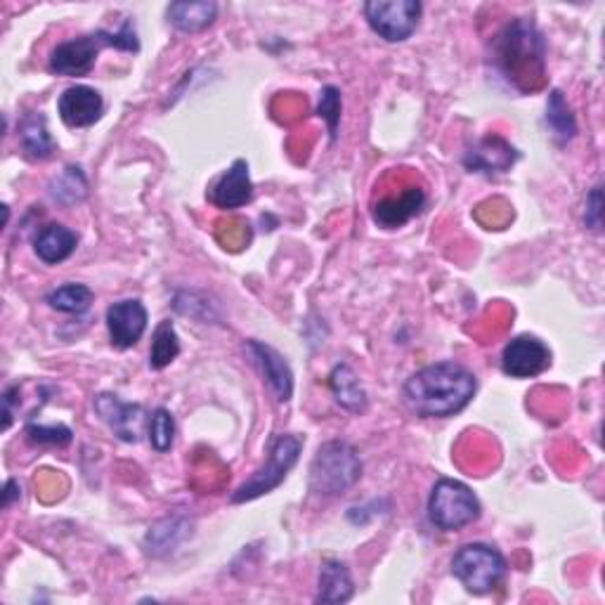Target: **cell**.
<instances>
[{
	"label": "cell",
	"instance_id": "1",
	"mask_svg": "<svg viewBox=\"0 0 605 605\" xmlns=\"http://www.w3.org/2000/svg\"><path fill=\"white\" fill-rule=\"evenodd\" d=\"M478 381L459 362H435L419 369L405 383V403L423 419H449L471 405Z\"/></svg>",
	"mask_w": 605,
	"mask_h": 605
},
{
	"label": "cell",
	"instance_id": "2",
	"mask_svg": "<svg viewBox=\"0 0 605 605\" xmlns=\"http://www.w3.org/2000/svg\"><path fill=\"white\" fill-rule=\"evenodd\" d=\"M492 62L502 76L520 90H532L542 84L546 62V40L538 24L528 17H516L492 40Z\"/></svg>",
	"mask_w": 605,
	"mask_h": 605
},
{
	"label": "cell",
	"instance_id": "3",
	"mask_svg": "<svg viewBox=\"0 0 605 605\" xmlns=\"http://www.w3.org/2000/svg\"><path fill=\"white\" fill-rule=\"evenodd\" d=\"M104 48H116L123 52L140 50V40H137L133 22H123L119 32H95L64 40L50 52L48 69L58 76H88Z\"/></svg>",
	"mask_w": 605,
	"mask_h": 605
},
{
	"label": "cell",
	"instance_id": "4",
	"mask_svg": "<svg viewBox=\"0 0 605 605\" xmlns=\"http://www.w3.org/2000/svg\"><path fill=\"white\" fill-rule=\"evenodd\" d=\"M360 476L362 461L357 452L343 440H332L314 454L310 466V490L320 497H338V494L348 492Z\"/></svg>",
	"mask_w": 605,
	"mask_h": 605
},
{
	"label": "cell",
	"instance_id": "5",
	"mask_svg": "<svg viewBox=\"0 0 605 605\" xmlns=\"http://www.w3.org/2000/svg\"><path fill=\"white\" fill-rule=\"evenodd\" d=\"M478 497L469 485L454 478H440L429 497V520L437 530L457 532L480 518Z\"/></svg>",
	"mask_w": 605,
	"mask_h": 605
},
{
	"label": "cell",
	"instance_id": "6",
	"mask_svg": "<svg viewBox=\"0 0 605 605\" xmlns=\"http://www.w3.org/2000/svg\"><path fill=\"white\" fill-rule=\"evenodd\" d=\"M452 575L476 596L490 594L506 577V558L494 546L466 544L452 558Z\"/></svg>",
	"mask_w": 605,
	"mask_h": 605
},
{
	"label": "cell",
	"instance_id": "7",
	"mask_svg": "<svg viewBox=\"0 0 605 605\" xmlns=\"http://www.w3.org/2000/svg\"><path fill=\"white\" fill-rule=\"evenodd\" d=\"M300 452H302L300 435H292V433L280 435L270 445L266 464L260 466L246 483H242L235 494H232V504L254 502L258 497H263V494H270L274 487H280L286 480L288 471L298 464Z\"/></svg>",
	"mask_w": 605,
	"mask_h": 605
},
{
	"label": "cell",
	"instance_id": "8",
	"mask_svg": "<svg viewBox=\"0 0 605 605\" xmlns=\"http://www.w3.org/2000/svg\"><path fill=\"white\" fill-rule=\"evenodd\" d=\"M362 10L371 32L388 44H403L417 32L423 8L419 0H369Z\"/></svg>",
	"mask_w": 605,
	"mask_h": 605
},
{
	"label": "cell",
	"instance_id": "9",
	"mask_svg": "<svg viewBox=\"0 0 605 605\" xmlns=\"http://www.w3.org/2000/svg\"><path fill=\"white\" fill-rule=\"evenodd\" d=\"M552 367V350L538 336L522 334L506 343L502 353V369L511 379L540 376Z\"/></svg>",
	"mask_w": 605,
	"mask_h": 605
},
{
	"label": "cell",
	"instance_id": "10",
	"mask_svg": "<svg viewBox=\"0 0 605 605\" xmlns=\"http://www.w3.org/2000/svg\"><path fill=\"white\" fill-rule=\"evenodd\" d=\"M92 407L119 440H123V443H131V445L140 443V435L147 423L143 405L123 403V400H119V395H112V393H100V395H95Z\"/></svg>",
	"mask_w": 605,
	"mask_h": 605
},
{
	"label": "cell",
	"instance_id": "11",
	"mask_svg": "<svg viewBox=\"0 0 605 605\" xmlns=\"http://www.w3.org/2000/svg\"><path fill=\"white\" fill-rule=\"evenodd\" d=\"M147 308L143 300L128 298L119 300L107 310V329H109V341L119 350H128L137 346L147 332Z\"/></svg>",
	"mask_w": 605,
	"mask_h": 605
},
{
	"label": "cell",
	"instance_id": "12",
	"mask_svg": "<svg viewBox=\"0 0 605 605\" xmlns=\"http://www.w3.org/2000/svg\"><path fill=\"white\" fill-rule=\"evenodd\" d=\"M58 112L69 128H88L102 119L104 100L95 88L72 86L60 95Z\"/></svg>",
	"mask_w": 605,
	"mask_h": 605
},
{
	"label": "cell",
	"instance_id": "13",
	"mask_svg": "<svg viewBox=\"0 0 605 605\" xmlns=\"http://www.w3.org/2000/svg\"><path fill=\"white\" fill-rule=\"evenodd\" d=\"M209 199L218 209H242V206L249 203L254 199V183L249 175V161L237 159L232 166L218 177L213 183Z\"/></svg>",
	"mask_w": 605,
	"mask_h": 605
},
{
	"label": "cell",
	"instance_id": "14",
	"mask_svg": "<svg viewBox=\"0 0 605 605\" xmlns=\"http://www.w3.org/2000/svg\"><path fill=\"white\" fill-rule=\"evenodd\" d=\"M246 348H249L254 362L258 365L260 374L266 376L270 391L277 397V403H288L294 395V371L288 367V362L284 357L274 350L268 343H260V341H249L246 343Z\"/></svg>",
	"mask_w": 605,
	"mask_h": 605
},
{
	"label": "cell",
	"instance_id": "15",
	"mask_svg": "<svg viewBox=\"0 0 605 605\" xmlns=\"http://www.w3.org/2000/svg\"><path fill=\"white\" fill-rule=\"evenodd\" d=\"M518 159V151L502 137L492 135L480 140L471 151H466L464 166L476 173H506Z\"/></svg>",
	"mask_w": 605,
	"mask_h": 605
},
{
	"label": "cell",
	"instance_id": "16",
	"mask_svg": "<svg viewBox=\"0 0 605 605\" xmlns=\"http://www.w3.org/2000/svg\"><path fill=\"white\" fill-rule=\"evenodd\" d=\"M425 206V195L421 187H407L403 189L397 197H386L383 201H379L374 206V223L386 227V230H395L403 227L405 223H409L411 218L419 215L421 209Z\"/></svg>",
	"mask_w": 605,
	"mask_h": 605
},
{
	"label": "cell",
	"instance_id": "17",
	"mask_svg": "<svg viewBox=\"0 0 605 605\" xmlns=\"http://www.w3.org/2000/svg\"><path fill=\"white\" fill-rule=\"evenodd\" d=\"M169 24L183 34H199L215 22L218 5L213 0H177L166 8Z\"/></svg>",
	"mask_w": 605,
	"mask_h": 605
},
{
	"label": "cell",
	"instance_id": "18",
	"mask_svg": "<svg viewBox=\"0 0 605 605\" xmlns=\"http://www.w3.org/2000/svg\"><path fill=\"white\" fill-rule=\"evenodd\" d=\"M78 235L66 225H46L34 239V251L46 266H60L76 251Z\"/></svg>",
	"mask_w": 605,
	"mask_h": 605
},
{
	"label": "cell",
	"instance_id": "19",
	"mask_svg": "<svg viewBox=\"0 0 605 605\" xmlns=\"http://www.w3.org/2000/svg\"><path fill=\"white\" fill-rule=\"evenodd\" d=\"M329 388L334 393V400L346 409L353 411V415H362L367 409V391L362 388L360 379L353 371V367L348 365H336L332 369V374H329Z\"/></svg>",
	"mask_w": 605,
	"mask_h": 605
},
{
	"label": "cell",
	"instance_id": "20",
	"mask_svg": "<svg viewBox=\"0 0 605 605\" xmlns=\"http://www.w3.org/2000/svg\"><path fill=\"white\" fill-rule=\"evenodd\" d=\"M20 145L32 161H46L54 155V140L48 131V119L40 112L26 114L20 123Z\"/></svg>",
	"mask_w": 605,
	"mask_h": 605
},
{
	"label": "cell",
	"instance_id": "21",
	"mask_svg": "<svg viewBox=\"0 0 605 605\" xmlns=\"http://www.w3.org/2000/svg\"><path fill=\"white\" fill-rule=\"evenodd\" d=\"M355 594L350 570L341 560L326 558L320 570V589L314 601L318 603H348Z\"/></svg>",
	"mask_w": 605,
	"mask_h": 605
},
{
	"label": "cell",
	"instance_id": "22",
	"mask_svg": "<svg viewBox=\"0 0 605 605\" xmlns=\"http://www.w3.org/2000/svg\"><path fill=\"white\" fill-rule=\"evenodd\" d=\"M546 123L548 128H552V135L556 137L558 145H566L570 143L572 137L577 135V121L572 109L566 100V95L560 90H552L546 100Z\"/></svg>",
	"mask_w": 605,
	"mask_h": 605
},
{
	"label": "cell",
	"instance_id": "23",
	"mask_svg": "<svg viewBox=\"0 0 605 605\" xmlns=\"http://www.w3.org/2000/svg\"><path fill=\"white\" fill-rule=\"evenodd\" d=\"M187 528H189V522L183 520V518L161 520L159 526H155L147 532V540H145L147 552L155 554V556H163V554L173 552V548L181 544L192 532Z\"/></svg>",
	"mask_w": 605,
	"mask_h": 605
},
{
	"label": "cell",
	"instance_id": "24",
	"mask_svg": "<svg viewBox=\"0 0 605 605\" xmlns=\"http://www.w3.org/2000/svg\"><path fill=\"white\" fill-rule=\"evenodd\" d=\"M92 288L86 284H64L52 288V292L46 296L48 306L58 312H66V314H84L90 306H92Z\"/></svg>",
	"mask_w": 605,
	"mask_h": 605
},
{
	"label": "cell",
	"instance_id": "25",
	"mask_svg": "<svg viewBox=\"0 0 605 605\" xmlns=\"http://www.w3.org/2000/svg\"><path fill=\"white\" fill-rule=\"evenodd\" d=\"M181 355V338L175 334V326L171 320H163L151 336L149 350V367L151 369H166L175 357Z\"/></svg>",
	"mask_w": 605,
	"mask_h": 605
},
{
	"label": "cell",
	"instance_id": "26",
	"mask_svg": "<svg viewBox=\"0 0 605 605\" xmlns=\"http://www.w3.org/2000/svg\"><path fill=\"white\" fill-rule=\"evenodd\" d=\"M50 195H52V199H58L64 206L84 201L88 195V181H86L84 171H81L78 166H66L58 181L50 185Z\"/></svg>",
	"mask_w": 605,
	"mask_h": 605
},
{
	"label": "cell",
	"instance_id": "27",
	"mask_svg": "<svg viewBox=\"0 0 605 605\" xmlns=\"http://www.w3.org/2000/svg\"><path fill=\"white\" fill-rule=\"evenodd\" d=\"M147 433H149V443L159 454H166L173 447L175 440V419L166 407H159L151 411L149 423H147Z\"/></svg>",
	"mask_w": 605,
	"mask_h": 605
},
{
	"label": "cell",
	"instance_id": "28",
	"mask_svg": "<svg viewBox=\"0 0 605 605\" xmlns=\"http://www.w3.org/2000/svg\"><path fill=\"white\" fill-rule=\"evenodd\" d=\"M26 435H29L32 443H38V445L64 447L72 443V429H66V425H62V423H54V425L29 423L26 425Z\"/></svg>",
	"mask_w": 605,
	"mask_h": 605
},
{
	"label": "cell",
	"instance_id": "29",
	"mask_svg": "<svg viewBox=\"0 0 605 605\" xmlns=\"http://www.w3.org/2000/svg\"><path fill=\"white\" fill-rule=\"evenodd\" d=\"M341 92L334 86H326L322 90V98H320V107H318V114L326 121L329 126V135H332V140H336L338 135V121H341Z\"/></svg>",
	"mask_w": 605,
	"mask_h": 605
},
{
	"label": "cell",
	"instance_id": "30",
	"mask_svg": "<svg viewBox=\"0 0 605 605\" xmlns=\"http://www.w3.org/2000/svg\"><path fill=\"white\" fill-rule=\"evenodd\" d=\"M603 209V192H601V185H596L594 189H591V195L587 199V213H584V223L587 227L591 230H601V211Z\"/></svg>",
	"mask_w": 605,
	"mask_h": 605
},
{
	"label": "cell",
	"instance_id": "31",
	"mask_svg": "<svg viewBox=\"0 0 605 605\" xmlns=\"http://www.w3.org/2000/svg\"><path fill=\"white\" fill-rule=\"evenodd\" d=\"M20 494H22L20 483H17L15 478H10L8 483H5V492H3V506H5V508H10V506H12V502L20 499Z\"/></svg>",
	"mask_w": 605,
	"mask_h": 605
}]
</instances>
